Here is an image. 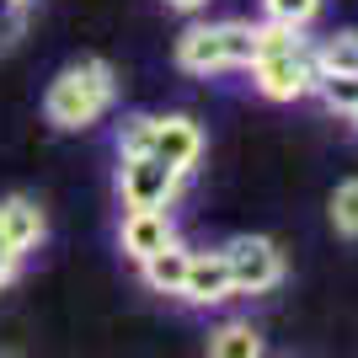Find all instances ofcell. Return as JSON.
<instances>
[{
    "label": "cell",
    "mask_w": 358,
    "mask_h": 358,
    "mask_svg": "<svg viewBox=\"0 0 358 358\" xmlns=\"http://www.w3.org/2000/svg\"><path fill=\"white\" fill-rule=\"evenodd\" d=\"M113 102H118V70L107 59H75L48 80L43 118L54 123L59 134H75V129H91Z\"/></svg>",
    "instance_id": "cell-1"
},
{
    "label": "cell",
    "mask_w": 358,
    "mask_h": 358,
    "mask_svg": "<svg viewBox=\"0 0 358 358\" xmlns=\"http://www.w3.org/2000/svg\"><path fill=\"white\" fill-rule=\"evenodd\" d=\"M257 59V27L252 22H198L177 38V64L187 75H220L246 70Z\"/></svg>",
    "instance_id": "cell-2"
},
{
    "label": "cell",
    "mask_w": 358,
    "mask_h": 358,
    "mask_svg": "<svg viewBox=\"0 0 358 358\" xmlns=\"http://www.w3.org/2000/svg\"><path fill=\"white\" fill-rule=\"evenodd\" d=\"M182 171H171L155 155H118V198L123 209H171L182 193Z\"/></svg>",
    "instance_id": "cell-3"
},
{
    "label": "cell",
    "mask_w": 358,
    "mask_h": 358,
    "mask_svg": "<svg viewBox=\"0 0 358 358\" xmlns=\"http://www.w3.org/2000/svg\"><path fill=\"white\" fill-rule=\"evenodd\" d=\"M220 252H224L236 294H268V289L284 284V252L268 236H236V241H224Z\"/></svg>",
    "instance_id": "cell-4"
},
{
    "label": "cell",
    "mask_w": 358,
    "mask_h": 358,
    "mask_svg": "<svg viewBox=\"0 0 358 358\" xmlns=\"http://www.w3.org/2000/svg\"><path fill=\"white\" fill-rule=\"evenodd\" d=\"M252 86L268 96V102H299V96H315V59H310V43L305 48H289V54H257L252 64Z\"/></svg>",
    "instance_id": "cell-5"
},
{
    "label": "cell",
    "mask_w": 358,
    "mask_h": 358,
    "mask_svg": "<svg viewBox=\"0 0 358 358\" xmlns=\"http://www.w3.org/2000/svg\"><path fill=\"white\" fill-rule=\"evenodd\" d=\"M150 155L187 177V171L203 161V129H198L187 113H166V118H155V129H150Z\"/></svg>",
    "instance_id": "cell-6"
},
{
    "label": "cell",
    "mask_w": 358,
    "mask_h": 358,
    "mask_svg": "<svg viewBox=\"0 0 358 358\" xmlns=\"http://www.w3.org/2000/svg\"><path fill=\"white\" fill-rule=\"evenodd\" d=\"M123 252L134 257V262H145V257H155L161 246H171L177 241V224H171V209H129L123 214Z\"/></svg>",
    "instance_id": "cell-7"
},
{
    "label": "cell",
    "mask_w": 358,
    "mask_h": 358,
    "mask_svg": "<svg viewBox=\"0 0 358 358\" xmlns=\"http://www.w3.org/2000/svg\"><path fill=\"white\" fill-rule=\"evenodd\" d=\"M177 299H187V305H224V299H236V289H230V268H224V252H193Z\"/></svg>",
    "instance_id": "cell-8"
},
{
    "label": "cell",
    "mask_w": 358,
    "mask_h": 358,
    "mask_svg": "<svg viewBox=\"0 0 358 358\" xmlns=\"http://www.w3.org/2000/svg\"><path fill=\"white\" fill-rule=\"evenodd\" d=\"M0 236H6V246H11L16 257H27V252L43 246L48 220H43V209H38L32 198L11 193V198H0Z\"/></svg>",
    "instance_id": "cell-9"
},
{
    "label": "cell",
    "mask_w": 358,
    "mask_h": 358,
    "mask_svg": "<svg viewBox=\"0 0 358 358\" xmlns=\"http://www.w3.org/2000/svg\"><path fill=\"white\" fill-rule=\"evenodd\" d=\"M187 262H193V246H182V241H171V246H161L155 257H145V262H139V273H145V284L155 289V294H182V278H187Z\"/></svg>",
    "instance_id": "cell-10"
},
{
    "label": "cell",
    "mask_w": 358,
    "mask_h": 358,
    "mask_svg": "<svg viewBox=\"0 0 358 358\" xmlns=\"http://www.w3.org/2000/svg\"><path fill=\"white\" fill-rule=\"evenodd\" d=\"M209 358H262V331L252 321H224L209 331Z\"/></svg>",
    "instance_id": "cell-11"
},
{
    "label": "cell",
    "mask_w": 358,
    "mask_h": 358,
    "mask_svg": "<svg viewBox=\"0 0 358 358\" xmlns=\"http://www.w3.org/2000/svg\"><path fill=\"white\" fill-rule=\"evenodd\" d=\"M315 75H358V32H331L310 48Z\"/></svg>",
    "instance_id": "cell-12"
},
{
    "label": "cell",
    "mask_w": 358,
    "mask_h": 358,
    "mask_svg": "<svg viewBox=\"0 0 358 358\" xmlns=\"http://www.w3.org/2000/svg\"><path fill=\"white\" fill-rule=\"evenodd\" d=\"M315 96H321L337 118H348L358 129V75H321V80H315Z\"/></svg>",
    "instance_id": "cell-13"
},
{
    "label": "cell",
    "mask_w": 358,
    "mask_h": 358,
    "mask_svg": "<svg viewBox=\"0 0 358 358\" xmlns=\"http://www.w3.org/2000/svg\"><path fill=\"white\" fill-rule=\"evenodd\" d=\"M262 16L278 22V27H310L315 16H321V0H262Z\"/></svg>",
    "instance_id": "cell-14"
},
{
    "label": "cell",
    "mask_w": 358,
    "mask_h": 358,
    "mask_svg": "<svg viewBox=\"0 0 358 358\" xmlns=\"http://www.w3.org/2000/svg\"><path fill=\"white\" fill-rule=\"evenodd\" d=\"M331 224H337V236L358 241V177L337 182V193H331Z\"/></svg>",
    "instance_id": "cell-15"
},
{
    "label": "cell",
    "mask_w": 358,
    "mask_h": 358,
    "mask_svg": "<svg viewBox=\"0 0 358 358\" xmlns=\"http://www.w3.org/2000/svg\"><path fill=\"white\" fill-rule=\"evenodd\" d=\"M150 129H155V113L123 118L118 123V155H150Z\"/></svg>",
    "instance_id": "cell-16"
},
{
    "label": "cell",
    "mask_w": 358,
    "mask_h": 358,
    "mask_svg": "<svg viewBox=\"0 0 358 358\" xmlns=\"http://www.w3.org/2000/svg\"><path fill=\"white\" fill-rule=\"evenodd\" d=\"M22 32H27V6L0 0V54H11V48L22 43Z\"/></svg>",
    "instance_id": "cell-17"
},
{
    "label": "cell",
    "mask_w": 358,
    "mask_h": 358,
    "mask_svg": "<svg viewBox=\"0 0 358 358\" xmlns=\"http://www.w3.org/2000/svg\"><path fill=\"white\" fill-rule=\"evenodd\" d=\"M16 273H22V257H16L11 246H6V236H0V289H11Z\"/></svg>",
    "instance_id": "cell-18"
},
{
    "label": "cell",
    "mask_w": 358,
    "mask_h": 358,
    "mask_svg": "<svg viewBox=\"0 0 358 358\" xmlns=\"http://www.w3.org/2000/svg\"><path fill=\"white\" fill-rule=\"evenodd\" d=\"M166 6H171V11H187V16H193V11H203L209 0H166Z\"/></svg>",
    "instance_id": "cell-19"
},
{
    "label": "cell",
    "mask_w": 358,
    "mask_h": 358,
    "mask_svg": "<svg viewBox=\"0 0 358 358\" xmlns=\"http://www.w3.org/2000/svg\"><path fill=\"white\" fill-rule=\"evenodd\" d=\"M16 6H32V0H16Z\"/></svg>",
    "instance_id": "cell-20"
}]
</instances>
